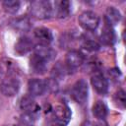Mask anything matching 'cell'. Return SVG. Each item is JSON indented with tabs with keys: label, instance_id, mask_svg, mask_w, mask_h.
Instances as JSON below:
<instances>
[{
	"label": "cell",
	"instance_id": "cell-1",
	"mask_svg": "<svg viewBox=\"0 0 126 126\" xmlns=\"http://www.w3.org/2000/svg\"><path fill=\"white\" fill-rule=\"evenodd\" d=\"M31 14L33 18L38 20L48 19L52 16V3L48 1H33L30 6Z\"/></svg>",
	"mask_w": 126,
	"mask_h": 126
},
{
	"label": "cell",
	"instance_id": "cell-2",
	"mask_svg": "<svg viewBox=\"0 0 126 126\" xmlns=\"http://www.w3.org/2000/svg\"><path fill=\"white\" fill-rule=\"evenodd\" d=\"M72 97L73 99L80 103V104H84L87 99H88V94H89V87H88V83L84 80L81 79L79 81H77L72 88V92H71Z\"/></svg>",
	"mask_w": 126,
	"mask_h": 126
},
{
	"label": "cell",
	"instance_id": "cell-3",
	"mask_svg": "<svg viewBox=\"0 0 126 126\" xmlns=\"http://www.w3.org/2000/svg\"><path fill=\"white\" fill-rule=\"evenodd\" d=\"M80 26L87 31H94L99 24L98 16L93 11H84L78 18Z\"/></svg>",
	"mask_w": 126,
	"mask_h": 126
},
{
	"label": "cell",
	"instance_id": "cell-4",
	"mask_svg": "<svg viewBox=\"0 0 126 126\" xmlns=\"http://www.w3.org/2000/svg\"><path fill=\"white\" fill-rule=\"evenodd\" d=\"M53 118L56 126H66L71 118V110L66 104H60L53 110Z\"/></svg>",
	"mask_w": 126,
	"mask_h": 126
},
{
	"label": "cell",
	"instance_id": "cell-5",
	"mask_svg": "<svg viewBox=\"0 0 126 126\" xmlns=\"http://www.w3.org/2000/svg\"><path fill=\"white\" fill-rule=\"evenodd\" d=\"M19 90H20L19 80L14 77H8L4 79L0 85V91L6 96L15 95L19 92Z\"/></svg>",
	"mask_w": 126,
	"mask_h": 126
},
{
	"label": "cell",
	"instance_id": "cell-6",
	"mask_svg": "<svg viewBox=\"0 0 126 126\" xmlns=\"http://www.w3.org/2000/svg\"><path fill=\"white\" fill-rule=\"evenodd\" d=\"M66 68L68 71H76L84 62V55L78 50H71L66 55Z\"/></svg>",
	"mask_w": 126,
	"mask_h": 126
},
{
	"label": "cell",
	"instance_id": "cell-7",
	"mask_svg": "<svg viewBox=\"0 0 126 126\" xmlns=\"http://www.w3.org/2000/svg\"><path fill=\"white\" fill-rule=\"evenodd\" d=\"M91 83L93 88L100 94H105L108 91V82L106 78L99 72H95L92 78H91Z\"/></svg>",
	"mask_w": 126,
	"mask_h": 126
},
{
	"label": "cell",
	"instance_id": "cell-8",
	"mask_svg": "<svg viewBox=\"0 0 126 126\" xmlns=\"http://www.w3.org/2000/svg\"><path fill=\"white\" fill-rule=\"evenodd\" d=\"M47 84L41 79H32L28 84V91L31 96H39L45 93Z\"/></svg>",
	"mask_w": 126,
	"mask_h": 126
},
{
	"label": "cell",
	"instance_id": "cell-9",
	"mask_svg": "<svg viewBox=\"0 0 126 126\" xmlns=\"http://www.w3.org/2000/svg\"><path fill=\"white\" fill-rule=\"evenodd\" d=\"M33 34H34V37L38 40L39 44H41V45H49L53 39L51 31L44 27L34 29Z\"/></svg>",
	"mask_w": 126,
	"mask_h": 126
},
{
	"label": "cell",
	"instance_id": "cell-10",
	"mask_svg": "<svg viewBox=\"0 0 126 126\" xmlns=\"http://www.w3.org/2000/svg\"><path fill=\"white\" fill-rule=\"evenodd\" d=\"M33 48H34L33 42L28 36L20 37L19 40L15 44V51L19 55H25V54L29 53L30 51H32V49H33Z\"/></svg>",
	"mask_w": 126,
	"mask_h": 126
},
{
	"label": "cell",
	"instance_id": "cell-11",
	"mask_svg": "<svg viewBox=\"0 0 126 126\" xmlns=\"http://www.w3.org/2000/svg\"><path fill=\"white\" fill-rule=\"evenodd\" d=\"M70 13V3L68 1H57L52 4V16L65 18Z\"/></svg>",
	"mask_w": 126,
	"mask_h": 126
},
{
	"label": "cell",
	"instance_id": "cell-12",
	"mask_svg": "<svg viewBox=\"0 0 126 126\" xmlns=\"http://www.w3.org/2000/svg\"><path fill=\"white\" fill-rule=\"evenodd\" d=\"M47 62L48 61H46L45 59H43V58H41L38 55L33 53V55L31 58V68L34 73L42 74L46 71Z\"/></svg>",
	"mask_w": 126,
	"mask_h": 126
},
{
	"label": "cell",
	"instance_id": "cell-13",
	"mask_svg": "<svg viewBox=\"0 0 126 126\" xmlns=\"http://www.w3.org/2000/svg\"><path fill=\"white\" fill-rule=\"evenodd\" d=\"M20 107L22 110L25 111L26 114H30V115H33L37 110V105L31 96L23 97L20 102Z\"/></svg>",
	"mask_w": 126,
	"mask_h": 126
},
{
	"label": "cell",
	"instance_id": "cell-14",
	"mask_svg": "<svg viewBox=\"0 0 126 126\" xmlns=\"http://www.w3.org/2000/svg\"><path fill=\"white\" fill-rule=\"evenodd\" d=\"M121 20V14L115 7H107L105 11V21L109 26L118 24Z\"/></svg>",
	"mask_w": 126,
	"mask_h": 126
},
{
	"label": "cell",
	"instance_id": "cell-15",
	"mask_svg": "<svg viewBox=\"0 0 126 126\" xmlns=\"http://www.w3.org/2000/svg\"><path fill=\"white\" fill-rule=\"evenodd\" d=\"M34 50V54L38 55L39 57L45 59L46 61H49L52 59V57L54 56V51L48 46V45H41V44H38L36 46H34L33 48Z\"/></svg>",
	"mask_w": 126,
	"mask_h": 126
},
{
	"label": "cell",
	"instance_id": "cell-16",
	"mask_svg": "<svg viewBox=\"0 0 126 126\" xmlns=\"http://www.w3.org/2000/svg\"><path fill=\"white\" fill-rule=\"evenodd\" d=\"M107 106L106 104L101 101V100H97L94 106H93V114L95 118L97 119H100V120H103L106 115H107Z\"/></svg>",
	"mask_w": 126,
	"mask_h": 126
},
{
	"label": "cell",
	"instance_id": "cell-17",
	"mask_svg": "<svg viewBox=\"0 0 126 126\" xmlns=\"http://www.w3.org/2000/svg\"><path fill=\"white\" fill-rule=\"evenodd\" d=\"M11 25L14 29H16L20 32H27L31 28V22H30L29 18H27V17L16 18L11 22Z\"/></svg>",
	"mask_w": 126,
	"mask_h": 126
},
{
	"label": "cell",
	"instance_id": "cell-18",
	"mask_svg": "<svg viewBox=\"0 0 126 126\" xmlns=\"http://www.w3.org/2000/svg\"><path fill=\"white\" fill-rule=\"evenodd\" d=\"M100 40L102 41V43L106 44V45H110L114 42L115 40V34L114 32L111 28V26L109 25H105V27L103 28L101 34H100Z\"/></svg>",
	"mask_w": 126,
	"mask_h": 126
},
{
	"label": "cell",
	"instance_id": "cell-19",
	"mask_svg": "<svg viewBox=\"0 0 126 126\" xmlns=\"http://www.w3.org/2000/svg\"><path fill=\"white\" fill-rule=\"evenodd\" d=\"M2 6H3L5 12H7L9 14H16L20 9L21 3L19 1H15V0H13V1L7 0L2 3Z\"/></svg>",
	"mask_w": 126,
	"mask_h": 126
},
{
	"label": "cell",
	"instance_id": "cell-20",
	"mask_svg": "<svg viewBox=\"0 0 126 126\" xmlns=\"http://www.w3.org/2000/svg\"><path fill=\"white\" fill-rule=\"evenodd\" d=\"M83 47L88 50V51H91V52H94V51H97L99 49V44L94 41V40H92V39H89V40H86L84 43H83Z\"/></svg>",
	"mask_w": 126,
	"mask_h": 126
},
{
	"label": "cell",
	"instance_id": "cell-21",
	"mask_svg": "<svg viewBox=\"0 0 126 126\" xmlns=\"http://www.w3.org/2000/svg\"><path fill=\"white\" fill-rule=\"evenodd\" d=\"M116 97H117V101L120 102L123 106H124V103H125V93L124 91L120 90L116 93Z\"/></svg>",
	"mask_w": 126,
	"mask_h": 126
}]
</instances>
